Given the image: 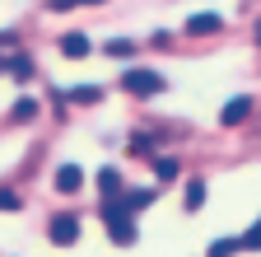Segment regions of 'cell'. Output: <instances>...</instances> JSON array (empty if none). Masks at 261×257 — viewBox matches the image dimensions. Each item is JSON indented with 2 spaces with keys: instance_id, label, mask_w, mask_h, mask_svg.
<instances>
[{
  "instance_id": "1",
  "label": "cell",
  "mask_w": 261,
  "mask_h": 257,
  "mask_svg": "<svg viewBox=\"0 0 261 257\" xmlns=\"http://www.w3.org/2000/svg\"><path fill=\"white\" fill-rule=\"evenodd\" d=\"M103 229H108V239L117 248H130V243H136V215L121 211L117 201H103Z\"/></svg>"
},
{
  "instance_id": "2",
  "label": "cell",
  "mask_w": 261,
  "mask_h": 257,
  "mask_svg": "<svg viewBox=\"0 0 261 257\" xmlns=\"http://www.w3.org/2000/svg\"><path fill=\"white\" fill-rule=\"evenodd\" d=\"M121 89H130L136 99H154V94H163V75L136 66V71H126V75H121Z\"/></svg>"
},
{
  "instance_id": "3",
  "label": "cell",
  "mask_w": 261,
  "mask_h": 257,
  "mask_svg": "<svg viewBox=\"0 0 261 257\" xmlns=\"http://www.w3.org/2000/svg\"><path fill=\"white\" fill-rule=\"evenodd\" d=\"M47 234H51L56 248H70V243H80L84 229H80V220H75V215H51V229H47Z\"/></svg>"
},
{
  "instance_id": "4",
  "label": "cell",
  "mask_w": 261,
  "mask_h": 257,
  "mask_svg": "<svg viewBox=\"0 0 261 257\" xmlns=\"http://www.w3.org/2000/svg\"><path fill=\"white\" fill-rule=\"evenodd\" d=\"M154 197H159V192L154 187H136V192H121V197H112L121 211H130V215H136V211H145V206H154Z\"/></svg>"
},
{
  "instance_id": "5",
  "label": "cell",
  "mask_w": 261,
  "mask_h": 257,
  "mask_svg": "<svg viewBox=\"0 0 261 257\" xmlns=\"http://www.w3.org/2000/svg\"><path fill=\"white\" fill-rule=\"evenodd\" d=\"M247 112H252V99L243 94V99H228V103L219 108V122H224V126H238V122H247Z\"/></svg>"
},
{
  "instance_id": "6",
  "label": "cell",
  "mask_w": 261,
  "mask_h": 257,
  "mask_svg": "<svg viewBox=\"0 0 261 257\" xmlns=\"http://www.w3.org/2000/svg\"><path fill=\"white\" fill-rule=\"evenodd\" d=\"M219 28H224V14H191V19H187V33H191V38L219 33Z\"/></svg>"
},
{
  "instance_id": "7",
  "label": "cell",
  "mask_w": 261,
  "mask_h": 257,
  "mask_svg": "<svg viewBox=\"0 0 261 257\" xmlns=\"http://www.w3.org/2000/svg\"><path fill=\"white\" fill-rule=\"evenodd\" d=\"M84 187V169L80 164H61L56 169V192H80Z\"/></svg>"
},
{
  "instance_id": "8",
  "label": "cell",
  "mask_w": 261,
  "mask_h": 257,
  "mask_svg": "<svg viewBox=\"0 0 261 257\" xmlns=\"http://www.w3.org/2000/svg\"><path fill=\"white\" fill-rule=\"evenodd\" d=\"M98 187H103V197L112 201V197H121V173L108 164V169H98Z\"/></svg>"
},
{
  "instance_id": "9",
  "label": "cell",
  "mask_w": 261,
  "mask_h": 257,
  "mask_svg": "<svg viewBox=\"0 0 261 257\" xmlns=\"http://www.w3.org/2000/svg\"><path fill=\"white\" fill-rule=\"evenodd\" d=\"M182 206H187V211H201V206H205V182H201V178H191V182H187Z\"/></svg>"
},
{
  "instance_id": "10",
  "label": "cell",
  "mask_w": 261,
  "mask_h": 257,
  "mask_svg": "<svg viewBox=\"0 0 261 257\" xmlns=\"http://www.w3.org/2000/svg\"><path fill=\"white\" fill-rule=\"evenodd\" d=\"M61 52H65V56H89V38H84V33H65V38H61Z\"/></svg>"
},
{
  "instance_id": "11",
  "label": "cell",
  "mask_w": 261,
  "mask_h": 257,
  "mask_svg": "<svg viewBox=\"0 0 261 257\" xmlns=\"http://www.w3.org/2000/svg\"><path fill=\"white\" fill-rule=\"evenodd\" d=\"M65 99H70V103H98V99H103V89L80 84V89H65Z\"/></svg>"
},
{
  "instance_id": "12",
  "label": "cell",
  "mask_w": 261,
  "mask_h": 257,
  "mask_svg": "<svg viewBox=\"0 0 261 257\" xmlns=\"http://www.w3.org/2000/svg\"><path fill=\"white\" fill-rule=\"evenodd\" d=\"M5 71H10L14 80H33V61H28V56H14V61H10Z\"/></svg>"
},
{
  "instance_id": "13",
  "label": "cell",
  "mask_w": 261,
  "mask_h": 257,
  "mask_svg": "<svg viewBox=\"0 0 261 257\" xmlns=\"http://www.w3.org/2000/svg\"><path fill=\"white\" fill-rule=\"evenodd\" d=\"M28 117H38V99H19L14 103V122H28Z\"/></svg>"
},
{
  "instance_id": "14",
  "label": "cell",
  "mask_w": 261,
  "mask_h": 257,
  "mask_svg": "<svg viewBox=\"0 0 261 257\" xmlns=\"http://www.w3.org/2000/svg\"><path fill=\"white\" fill-rule=\"evenodd\" d=\"M238 252V239H215L210 243V257H233Z\"/></svg>"
},
{
  "instance_id": "15",
  "label": "cell",
  "mask_w": 261,
  "mask_h": 257,
  "mask_svg": "<svg viewBox=\"0 0 261 257\" xmlns=\"http://www.w3.org/2000/svg\"><path fill=\"white\" fill-rule=\"evenodd\" d=\"M238 248H247V252H256V248H261V220H256L252 229H247V234L238 239Z\"/></svg>"
},
{
  "instance_id": "16",
  "label": "cell",
  "mask_w": 261,
  "mask_h": 257,
  "mask_svg": "<svg viewBox=\"0 0 261 257\" xmlns=\"http://www.w3.org/2000/svg\"><path fill=\"white\" fill-rule=\"evenodd\" d=\"M154 173L168 182V178H177V164H173V159H154Z\"/></svg>"
},
{
  "instance_id": "17",
  "label": "cell",
  "mask_w": 261,
  "mask_h": 257,
  "mask_svg": "<svg viewBox=\"0 0 261 257\" xmlns=\"http://www.w3.org/2000/svg\"><path fill=\"white\" fill-rule=\"evenodd\" d=\"M0 211H19V192H10V187H0Z\"/></svg>"
},
{
  "instance_id": "18",
  "label": "cell",
  "mask_w": 261,
  "mask_h": 257,
  "mask_svg": "<svg viewBox=\"0 0 261 257\" xmlns=\"http://www.w3.org/2000/svg\"><path fill=\"white\" fill-rule=\"evenodd\" d=\"M108 56H130V42H126V38H112V42H108Z\"/></svg>"
},
{
  "instance_id": "19",
  "label": "cell",
  "mask_w": 261,
  "mask_h": 257,
  "mask_svg": "<svg viewBox=\"0 0 261 257\" xmlns=\"http://www.w3.org/2000/svg\"><path fill=\"white\" fill-rule=\"evenodd\" d=\"M130 150H136V154H154V141H149V136H136V141H130Z\"/></svg>"
},
{
  "instance_id": "20",
  "label": "cell",
  "mask_w": 261,
  "mask_h": 257,
  "mask_svg": "<svg viewBox=\"0 0 261 257\" xmlns=\"http://www.w3.org/2000/svg\"><path fill=\"white\" fill-rule=\"evenodd\" d=\"M75 5H80V0H51V10H56V14H61V10H75Z\"/></svg>"
},
{
  "instance_id": "21",
  "label": "cell",
  "mask_w": 261,
  "mask_h": 257,
  "mask_svg": "<svg viewBox=\"0 0 261 257\" xmlns=\"http://www.w3.org/2000/svg\"><path fill=\"white\" fill-rule=\"evenodd\" d=\"M256 42H261V24H256Z\"/></svg>"
},
{
  "instance_id": "22",
  "label": "cell",
  "mask_w": 261,
  "mask_h": 257,
  "mask_svg": "<svg viewBox=\"0 0 261 257\" xmlns=\"http://www.w3.org/2000/svg\"><path fill=\"white\" fill-rule=\"evenodd\" d=\"M84 5H98V0H84Z\"/></svg>"
},
{
  "instance_id": "23",
  "label": "cell",
  "mask_w": 261,
  "mask_h": 257,
  "mask_svg": "<svg viewBox=\"0 0 261 257\" xmlns=\"http://www.w3.org/2000/svg\"><path fill=\"white\" fill-rule=\"evenodd\" d=\"M0 71H5V61H0Z\"/></svg>"
}]
</instances>
